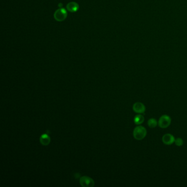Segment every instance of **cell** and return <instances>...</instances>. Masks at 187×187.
I'll list each match as a JSON object with an SVG mask.
<instances>
[{"label": "cell", "mask_w": 187, "mask_h": 187, "mask_svg": "<svg viewBox=\"0 0 187 187\" xmlns=\"http://www.w3.org/2000/svg\"><path fill=\"white\" fill-rule=\"evenodd\" d=\"M147 134V130L145 127L142 126H138L134 128L133 132V136L136 140L141 141L146 137Z\"/></svg>", "instance_id": "6da1fadb"}, {"label": "cell", "mask_w": 187, "mask_h": 187, "mask_svg": "<svg viewBox=\"0 0 187 187\" xmlns=\"http://www.w3.org/2000/svg\"><path fill=\"white\" fill-rule=\"evenodd\" d=\"M171 122V119L167 115H163L161 116L158 121V125L162 129H165L169 126Z\"/></svg>", "instance_id": "7a4b0ae2"}, {"label": "cell", "mask_w": 187, "mask_h": 187, "mask_svg": "<svg viewBox=\"0 0 187 187\" xmlns=\"http://www.w3.org/2000/svg\"><path fill=\"white\" fill-rule=\"evenodd\" d=\"M54 17L56 20L58 22H62L67 17V12L64 8L58 9L55 12Z\"/></svg>", "instance_id": "3957f363"}, {"label": "cell", "mask_w": 187, "mask_h": 187, "mask_svg": "<svg viewBox=\"0 0 187 187\" xmlns=\"http://www.w3.org/2000/svg\"><path fill=\"white\" fill-rule=\"evenodd\" d=\"M80 184L83 187H93L94 182L92 178L88 176H83L80 178Z\"/></svg>", "instance_id": "277c9868"}, {"label": "cell", "mask_w": 187, "mask_h": 187, "mask_svg": "<svg viewBox=\"0 0 187 187\" xmlns=\"http://www.w3.org/2000/svg\"><path fill=\"white\" fill-rule=\"evenodd\" d=\"M132 109L135 112L138 114H142L146 111L145 105L141 102L135 103L133 105Z\"/></svg>", "instance_id": "5b68a950"}, {"label": "cell", "mask_w": 187, "mask_h": 187, "mask_svg": "<svg viewBox=\"0 0 187 187\" xmlns=\"http://www.w3.org/2000/svg\"><path fill=\"white\" fill-rule=\"evenodd\" d=\"M162 142L165 144L169 146L172 144L174 142L175 138L174 137V136H172L171 134H165L162 136Z\"/></svg>", "instance_id": "8992f818"}, {"label": "cell", "mask_w": 187, "mask_h": 187, "mask_svg": "<svg viewBox=\"0 0 187 187\" xmlns=\"http://www.w3.org/2000/svg\"><path fill=\"white\" fill-rule=\"evenodd\" d=\"M40 142L41 144L43 146H48L51 142V138L47 134H43L40 136Z\"/></svg>", "instance_id": "52a82bcc"}, {"label": "cell", "mask_w": 187, "mask_h": 187, "mask_svg": "<svg viewBox=\"0 0 187 187\" xmlns=\"http://www.w3.org/2000/svg\"><path fill=\"white\" fill-rule=\"evenodd\" d=\"M79 8V6L75 2H70L67 6V9L72 13L76 12V11H77Z\"/></svg>", "instance_id": "ba28073f"}, {"label": "cell", "mask_w": 187, "mask_h": 187, "mask_svg": "<svg viewBox=\"0 0 187 187\" xmlns=\"http://www.w3.org/2000/svg\"><path fill=\"white\" fill-rule=\"evenodd\" d=\"M144 121V118L142 115H137L134 118V122L136 125H139L142 124Z\"/></svg>", "instance_id": "9c48e42d"}, {"label": "cell", "mask_w": 187, "mask_h": 187, "mask_svg": "<svg viewBox=\"0 0 187 187\" xmlns=\"http://www.w3.org/2000/svg\"><path fill=\"white\" fill-rule=\"evenodd\" d=\"M157 125V122L156 119L154 118L150 119L148 121V125L150 128H155Z\"/></svg>", "instance_id": "30bf717a"}, {"label": "cell", "mask_w": 187, "mask_h": 187, "mask_svg": "<svg viewBox=\"0 0 187 187\" xmlns=\"http://www.w3.org/2000/svg\"><path fill=\"white\" fill-rule=\"evenodd\" d=\"M174 143H175V144H176L177 146L181 147V146H183V140L182 138H177L176 139H175Z\"/></svg>", "instance_id": "8fae6325"}, {"label": "cell", "mask_w": 187, "mask_h": 187, "mask_svg": "<svg viewBox=\"0 0 187 187\" xmlns=\"http://www.w3.org/2000/svg\"><path fill=\"white\" fill-rule=\"evenodd\" d=\"M63 6L62 4H60L59 5V7H61V6Z\"/></svg>", "instance_id": "7c38bea8"}]
</instances>
